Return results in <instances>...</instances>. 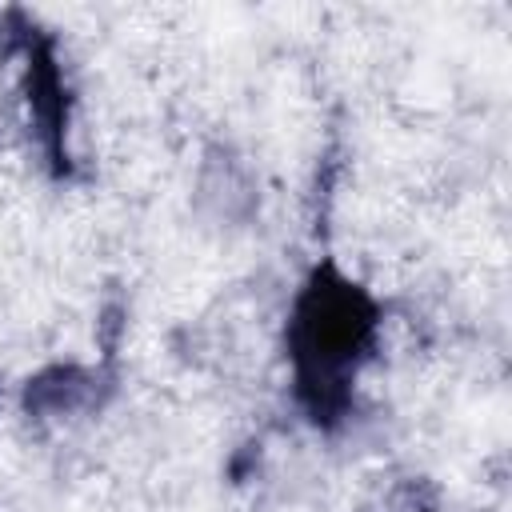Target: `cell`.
<instances>
[{"label": "cell", "mask_w": 512, "mask_h": 512, "mask_svg": "<svg viewBox=\"0 0 512 512\" xmlns=\"http://www.w3.org/2000/svg\"><path fill=\"white\" fill-rule=\"evenodd\" d=\"M372 324L364 292L336 276H316V284L300 296L292 320V364L312 412H332L344 400L360 360L368 356Z\"/></svg>", "instance_id": "1"}]
</instances>
